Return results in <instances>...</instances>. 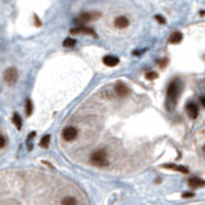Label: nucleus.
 Returning <instances> with one entry per match:
<instances>
[{
  "instance_id": "0eeeda50",
  "label": "nucleus",
  "mask_w": 205,
  "mask_h": 205,
  "mask_svg": "<svg viewBox=\"0 0 205 205\" xmlns=\"http://www.w3.org/2000/svg\"><path fill=\"white\" fill-rule=\"evenodd\" d=\"M114 25H115V27H117V28H125V27H128L129 21H128L127 17L120 16V17H117L116 20L114 21Z\"/></svg>"
},
{
  "instance_id": "f257e3e1",
  "label": "nucleus",
  "mask_w": 205,
  "mask_h": 205,
  "mask_svg": "<svg viewBox=\"0 0 205 205\" xmlns=\"http://www.w3.org/2000/svg\"><path fill=\"white\" fill-rule=\"evenodd\" d=\"M55 192L43 172L23 166L0 169V205H63L68 194L55 200Z\"/></svg>"
},
{
  "instance_id": "9b49d317",
  "label": "nucleus",
  "mask_w": 205,
  "mask_h": 205,
  "mask_svg": "<svg viewBox=\"0 0 205 205\" xmlns=\"http://www.w3.org/2000/svg\"><path fill=\"white\" fill-rule=\"evenodd\" d=\"M5 145H7V135H5V132L2 127V123H0V152L4 150Z\"/></svg>"
},
{
  "instance_id": "a211bd4d",
  "label": "nucleus",
  "mask_w": 205,
  "mask_h": 205,
  "mask_svg": "<svg viewBox=\"0 0 205 205\" xmlns=\"http://www.w3.org/2000/svg\"><path fill=\"white\" fill-rule=\"evenodd\" d=\"M200 102H201L203 106L205 107V97H204V96H203V97H200Z\"/></svg>"
},
{
  "instance_id": "ddd939ff",
  "label": "nucleus",
  "mask_w": 205,
  "mask_h": 205,
  "mask_svg": "<svg viewBox=\"0 0 205 205\" xmlns=\"http://www.w3.org/2000/svg\"><path fill=\"white\" fill-rule=\"evenodd\" d=\"M188 184L192 186V187H203V186H205V181H203L200 178H191L188 181Z\"/></svg>"
},
{
  "instance_id": "f8f14e48",
  "label": "nucleus",
  "mask_w": 205,
  "mask_h": 205,
  "mask_svg": "<svg viewBox=\"0 0 205 205\" xmlns=\"http://www.w3.org/2000/svg\"><path fill=\"white\" fill-rule=\"evenodd\" d=\"M182 40V34L179 32V31H176V32H173L169 38V43L170 44H178L179 41Z\"/></svg>"
},
{
  "instance_id": "20e7f679",
  "label": "nucleus",
  "mask_w": 205,
  "mask_h": 205,
  "mask_svg": "<svg viewBox=\"0 0 205 205\" xmlns=\"http://www.w3.org/2000/svg\"><path fill=\"white\" fill-rule=\"evenodd\" d=\"M179 89H181V85H179V82L178 80H174V82H172L169 84L166 89V96L168 98L170 99V101H176L178 94H179Z\"/></svg>"
},
{
  "instance_id": "2eb2a0df",
  "label": "nucleus",
  "mask_w": 205,
  "mask_h": 205,
  "mask_svg": "<svg viewBox=\"0 0 205 205\" xmlns=\"http://www.w3.org/2000/svg\"><path fill=\"white\" fill-rule=\"evenodd\" d=\"M156 78H158V74L154 72V71H150V72L146 74V79H148V80H154V79H156Z\"/></svg>"
},
{
  "instance_id": "f3484780",
  "label": "nucleus",
  "mask_w": 205,
  "mask_h": 205,
  "mask_svg": "<svg viewBox=\"0 0 205 205\" xmlns=\"http://www.w3.org/2000/svg\"><path fill=\"white\" fill-rule=\"evenodd\" d=\"M155 20L159 21V23H161V25H164V23H165L164 17H161V16H155Z\"/></svg>"
},
{
  "instance_id": "7ed1b4c3",
  "label": "nucleus",
  "mask_w": 205,
  "mask_h": 205,
  "mask_svg": "<svg viewBox=\"0 0 205 205\" xmlns=\"http://www.w3.org/2000/svg\"><path fill=\"white\" fill-rule=\"evenodd\" d=\"M99 17H101V13H99V12H86V13L80 14V17H78L75 20V22L78 25H84V23H88L90 21H94Z\"/></svg>"
},
{
  "instance_id": "f03ea898",
  "label": "nucleus",
  "mask_w": 205,
  "mask_h": 205,
  "mask_svg": "<svg viewBox=\"0 0 205 205\" xmlns=\"http://www.w3.org/2000/svg\"><path fill=\"white\" fill-rule=\"evenodd\" d=\"M89 161H90L92 165L98 166V168L106 166V165L108 164L106 150H97V151H94V152H92L90 156H89Z\"/></svg>"
},
{
  "instance_id": "1a4fd4ad",
  "label": "nucleus",
  "mask_w": 205,
  "mask_h": 205,
  "mask_svg": "<svg viewBox=\"0 0 205 205\" xmlns=\"http://www.w3.org/2000/svg\"><path fill=\"white\" fill-rule=\"evenodd\" d=\"M72 34H88V35H94V30L90 27H78L71 30Z\"/></svg>"
},
{
  "instance_id": "9d476101",
  "label": "nucleus",
  "mask_w": 205,
  "mask_h": 205,
  "mask_svg": "<svg viewBox=\"0 0 205 205\" xmlns=\"http://www.w3.org/2000/svg\"><path fill=\"white\" fill-rule=\"evenodd\" d=\"M163 168H168V169H173V170H177V172H181V173H188V169L186 166L182 165H173V164H165L163 165Z\"/></svg>"
},
{
  "instance_id": "4468645a",
  "label": "nucleus",
  "mask_w": 205,
  "mask_h": 205,
  "mask_svg": "<svg viewBox=\"0 0 205 205\" xmlns=\"http://www.w3.org/2000/svg\"><path fill=\"white\" fill-rule=\"evenodd\" d=\"M16 79H17V72L12 68V70H9L8 71V75H7V80L9 82V84H12V83H14L16 82Z\"/></svg>"
},
{
  "instance_id": "423d86ee",
  "label": "nucleus",
  "mask_w": 205,
  "mask_h": 205,
  "mask_svg": "<svg viewBox=\"0 0 205 205\" xmlns=\"http://www.w3.org/2000/svg\"><path fill=\"white\" fill-rule=\"evenodd\" d=\"M115 92L117 93V96H120V97H125L128 93H129V89H128V86L125 84H123V83H117L116 86H115Z\"/></svg>"
},
{
  "instance_id": "39448f33",
  "label": "nucleus",
  "mask_w": 205,
  "mask_h": 205,
  "mask_svg": "<svg viewBox=\"0 0 205 205\" xmlns=\"http://www.w3.org/2000/svg\"><path fill=\"white\" fill-rule=\"evenodd\" d=\"M186 111H187V114L190 115L191 119H196L197 115H199V108H197V106L194 102L187 103V106H186Z\"/></svg>"
},
{
  "instance_id": "6e6552de",
  "label": "nucleus",
  "mask_w": 205,
  "mask_h": 205,
  "mask_svg": "<svg viewBox=\"0 0 205 205\" xmlns=\"http://www.w3.org/2000/svg\"><path fill=\"white\" fill-rule=\"evenodd\" d=\"M103 63L110 67H114L116 65H119V58L114 57V55H106V57H103Z\"/></svg>"
},
{
  "instance_id": "6ab92c4d",
  "label": "nucleus",
  "mask_w": 205,
  "mask_h": 205,
  "mask_svg": "<svg viewBox=\"0 0 205 205\" xmlns=\"http://www.w3.org/2000/svg\"><path fill=\"white\" fill-rule=\"evenodd\" d=\"M182 196L183 197H191V196H194V194H183Z\"/></svg>"
},
{
  "instance_id": "dca6fc26",
  "label": "nucleus",
  "mask_w": 205,
  "mask_h": 205,
  "mask_svg": "<svg viewBox=\"0 0 205 205\" xmlns=\"http://www.w3.org/2000/svg\"><path fill=\"white\" fill-rule=\"evenodd\" d=\"M74 44H75V40H71V39H67V40L65 41V45H66V47H72Z\"/></svg>"
}]
</instances>
